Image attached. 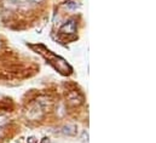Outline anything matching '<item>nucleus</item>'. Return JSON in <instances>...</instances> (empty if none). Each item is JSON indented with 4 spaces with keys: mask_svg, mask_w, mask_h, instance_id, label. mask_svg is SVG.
Here are the masks:
<instances>
[{
    "mask_svg": "<svg viewBox=\"0 0 156 143\" xmlns=\"http://www.w3.org/2000/svg\"><path fill=\"white\" fill-rule=\"evenodd\" d=\"M75 34H76V23H75L74 20H69L59 29V36L61 38H64L67 41L74 40L76 38Z\"/></svg>",
    "mask_w": 156,
    "mask_h": 143,
    "instance_id": "f03ea898",
    "label": "nucleus"
},
{
    "mask_svg": "<svg viewBox=\"0 0 156 143\" xmlns=\"http://www.w3.org/2000/svg\"><path fill=\"white\" fill-rule=\"evenodd\" d=\"M7 123H9L7 118H6V116H2V115H0V127H1V126H5Z\"/></svg>",
    "mask_w": 156,
    "mask_h": 143,
    "instance_id": "39448f33",
    "label": "nucleus"
},
{
    "mask_svg": "<svg viewBox=\"0 0 156 143\" xmlns=\"http://www.w3.org/2000/svg\"><path fill=\"white\" fill-rule=\"evenodd\" d=\"M32 49H35L40 55H42L47 62L59 73H62L63 75H69L72 73V67L66 62V60H63L62 57L55 55L53 52H51L50 50H47L46 47H44L42 45H30Z\"/></svg>",
    "mask_w": 156,
    "mask_h": 143,
    "instance_id": "f257e3e1",
    "label": "nucleus"
},
{
    "mask_svg": "<svg viewBox=\"0 0 156 143\" xmlns=\"http://www.w3.org/2000/svg\"><path fill=\"white\" fill-rule=\"evenodd\" d=\"M78 6L79 5H78V2H76V1H68V2H67V7H68V9L75 10Z\"/></svg>",
    "mask_w": 156,
    "mask_h": 143,
    "instance_id": "20e7f679",
    "label": "nucleus"
},
{
    "mask_svg": "<svg viewBox=\"0 0 156 143\" xmlns=\"http://www.w3.org/2000/svg\"><path fill=\"white\" fill-rule=\"evenodd\" d=\"M28 142H29V143H35L37 141H35V138H34V137H30V138L28 140Z\"/></svg>",
    "mask_w": 156,
    "mask_h": 143,
    "instance_id": "423d86ee",
    "label": "nucleus"
},
{
    "mask_svg": "<svg viewBox=\"0 0 156 143\" xmlns=\"http://www.w3.org/2000/svg\"><path fill=\"white\" fill-rule=\"evenodd\" d=\"M63 132H64L66 135H75V134H76V127H75V126H72V125L64 126V127H63Z\"/></svg>",
    "mask_w": 156,
    "mask_h": 143,
    "instance_id": "7ed1b4c3",
    "label": "nucleus"
},
{
    "mask_svg": "<svg viewBox=\"0 0 156 143\" xmlns=\"http://www.w3.org/2000/svg\"><path fill=\"white\" fill-rule=\"evenodd\" d=\"M29 1H32V2H40L41 0H29Z\"/></svg>",
    "mask_w": 156,
    "mask_h": 143,
    "instance_id": "0eeeda50",
    "label": "nucleus"
}]
</instances>
